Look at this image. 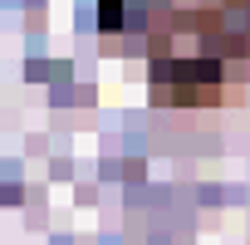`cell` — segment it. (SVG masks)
<instances>
[{
    "mask_svg": "<svg viewBox=\"0 0 250 245\" xmlns=\"http://www.w3.org/2000/svg\"><path fill=\"white\" fill-rule=\"evenodd\" d=\"M143 54L152 103H226L250 83V0H143Z\"/></svg>",
    "mask_w": 250,
    "mask_h": 245,
    "instance_id": "1",
    "label": "cell"
}]
</instances>
